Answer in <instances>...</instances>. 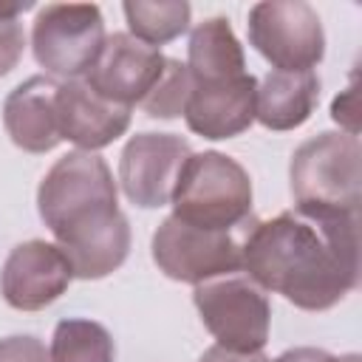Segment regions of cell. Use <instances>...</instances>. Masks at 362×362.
<instances>
[{
  "label": "cell",
  "instance_id": "obj_1",
  "mask_svg": "<svg viewBox=\"0 0 362 362\" xmlns=\"http://www.w3.org/2000/svg\"><path fill=\"white\" fill-rule=\"evenodd\" d=\"M249 280L303 311H325L359 283V215L288 209L240 243Z\"/></svg>",
  "mask_w": 362,
  "mask_h": 362
},
{
  "label": "cell",
  "instance_id": "obj_2",
  "mask_svg": "<svg viewBox=\"0 0 362 362\" xmlns=\"http://www.w3.org/2000/svg\"><path fill=\"white\" fill-rule=\"evenodd\" d=\"M362 147L356 136L325 130L303 141L288 164L291 195L300 209L359 215Z\"/></svg>",
  "mask_w": 362,
  "mask_h": 362
},
{
  "label": "cell",
  "instance_id": "obj_3",
  "mask_svg": "<svg viewBox=\"0 0 362 362\" xmlns=\"http://www.w3.org/2000/svg\"><path fill=\"white\" fill-rule=\"evenodd\" d=\"M170 204L173 218L189 226L229 232L252 215V178L218 150L192 153L181 167Z\"/></svg>",
  "mask_w": 362,
  "mask_h": 362
},
{
  "label": "cell",
  "instance_id": "obj_4",
  "mask_svg": "<svg viewBox=\"0 0 362 362\" xmlns=\"http://www.w3.org/2000/svg\"><path fill=\"white\" fill-rule=\"evenodd\" d=\"M37 209L57 240L119 212L110 167L105 158L85 150L57 158V164L40 181Z\"/></svg>",
  "mask_w": 362,
  "mask_h": 362
},
{
  "label": "cell",
  "instance_id": "obj_5",
  "mask_svg": "<svg viewBox=\"0 0 362 362\" xmlns=\"http://www.w3.org/2000/svg\"><path fill=\"white\" fill-rule=\"evenodd\" d=\"M102 45L105 20L93 3H48L34 17V59L51 76L79 79L96 62Z\"/></svg>",
  "mask_w": 362,
  "mask_h": 362
},
{
  "label": "cell",
  "instance_id": "obj_6",
  "mask_svg": "<svg viewBox=\"0 0 362 362\" xmlns=\"http://www.w3.org/2000/svg\"><path fill=\"white\" fill-rule=\"evenodd\" d=\"M195 308L215 345L229 351H263L272 325V305L260 286L249 277H215L195 286Z\"/></svg>",
  "mask_w": 362,
  "mask_h": 362
},
{
  "label": "cell",
  "instance_id": "obj_7",
  "mask_svg": "<svg viewBox=\"0 0 362 362\" xmlns=\"http://www.w3.org/2000/svg\"><path fill=\"white\" fill-rule=\"evenodd\" d=\"M249 42L272 71H314L325 54L320 14L303 0H266L249 8Z\"/></svg>",
  "mask_w": 362,
  "mask_h": 362
},
{
  "label": "cell",
  "instance_id": "obj_8",
  "mask_svg": "<svg viewBox=\"0 0 362 362\" xmlns=\"http://www.w3.org/2000/svg\"><path fill=\"white\" fill-rule=\"evenodd\" d=\"M156 266L178 283H206L243 269L240 243L221 229L189 226L178 218H164L153 235Z\"/></svg>",
  "mask_w": 362,
  "mask_h": 362
},
{
  "label": "cell",
  "instance_id": "obj_9",
  "mask_svg": "<svg viewBox=\"0 0 362 362\" xmlns=\"http://www.w3.org/2000/svg\"><path fill=\"white\" fill-rule=\"evenodd\" d=\"M192 156L175 133H136L119 158V184L130 204L156 209L170 204L184 161Z\"/></svg>",
  "mask_w": 362,
  "mask_h": 362
},
{
  "label": "cell",
  "instance_id": "obj_10",
  "mask_svg": "<svg viewBox=\"0 0 362 362\" xmlns=\"http://www.w3.org/2000/svg\"><path fill=\"white\" fill-rule=\"evenodd\" d=\"M74 280L65 252L48 240H25L14 246L0 272L3 300L17 311H40L51 305Z\"/></svg>",
  "mask_w": 362,
  "mask_h": 362
},
{
  "label": "cell",
  "instance_id": "obj_11",
  "mask_svg": "<svg viewBox=\"0 0 362 362\" xmlns=\"http://www.w3.org/2000/svg\"><path fill=\"white\" fill-rule=\"evenodd\" d=\"M164 59L158 48L144 45L141 40L130 37L127 31H116L110 37H105V45L96 57V62L90 65V71L85 74L88 85L110 99L119 102L124 107L139 105L150 88L158 82L161 71H164Z\"/></svg>",
  "mask_w": 362,
  "mask_h": 362
},
{
  "label": "cell",
  "instance_id": "obj_12",
  "mask_svg": "<svg viewBox=\"0 0 362 362\" xmlns=\"http://www.w3.org/2000/svg\"><path fill=\"white\" fill-rule=\"evenodd\" d=\"M133 107L99 96L85 79L59 82L57 90V124L59 139L76 144L85 153L113 144L130 127Z\"/></svg>",
  "mask_w": 362,
  "mask_h": 362
},
{
  "label": "cell",
  "instance_id": "obj_13",
  "mask_svg": "<svg viewBox=\"0 0 362 362\" xmlns=\"http://www.w3.org/2000/svg\"><path fill=\"white\" fill-rule=\"evenodd\" d=\"M255 99L257 79L252 74L215 85H192L184 107L187 127L204 139L240 136L255 122Z\"/></svg>",
  "mask_w": 362,
  "mask_h": 362
},
{
  "label": "cell",
  "instance_id": "obj_14",
  "mask_svg": "<svg viewBox=\"0 0 362 362\" xmlns=\"http://www.w3.org/2000/svg\"><path fill=\"white\" fill-rule=\"evenodd\" d=\"M57 90L54 76H28L3 102V124L8 139L28 153H48L59 139L57 124Z\"/></svg>",
  "mask_w": 362,
  "mask_h": 362
},
{
  "label": "cell",
  "instance_id": "obj_15",
  "mask_svg": "<svg viewBox=\"0 0 362 362\" xmlns=\"http://www.w3.org/2000/svg\"><path fill=\"white\" fill-rule=\"evenodd\" d=\"M65 252L74 277L79 280H102L116 272L130 252V223L122 212H113L96 223H88L57 240Z\"/></svg>",
  "mask_w": 362,
  "mask_h": 362
},
{
  "label": "cell",
  "instance_id": "obj_16",
  "mask_svg": "<svg viewBox=\"0 0 362 362\" xmlns=\"http://www.w3.org/2000/svg\"><path fill=\"white\" fill-rule=\"evenodd\" d=\"M320 76L314 71H269L257 85L255 119L269 130H294L314 113Z\"/></svg>",
  "mask_w": 362,
  "mask_h": 362
},
{
  "label": "cell",
  "instance_id": "obj_17",
  "mask_svg": "<svg viewBox=\"0 0 362 362\" xmlns=\"http://www.w3.org/2000/svg\"><path fill=\"white\" fill-rule=\"evenodd\" d=\"M187 71L192 85L229 82L246 74V57L229 20L209 17L192 28L187 45Z\"/></svg>",
  "mask_w": 362,
  "mask_h": 362
},
{
  "label": "cell",
  "instance_id": "obj_18",
  "mask_svg": "<svg viewBox=\"0 0 362 362\" xmlns=\"http://www.w3.org/2000/svg\"><path fill=\"white\" fill-rule=\"evenodd\" d=\"M122 11H124L127 28H130V37H136L153 48L181 37L187 31L189 14H192L189 3H184V0H158V3L127 0L122 6Z\"/></svg>",
  "mask_w": 362,
  "mask_h": 362
},
{
  "label": "cell",
  "instance_id": "obj_19",
  "mask_svg": "<svg viewBox=\"0 0 362 362\" xmlns=\"http://www.w3.org/2000/svg\"><path fill=\"white\" fill-rule=\"evenodd\" d=\"M51 362H113L116 345L93 320H62L51 337Z\"/></svg>",
  "mask_w": 362,
  "mask_h": 362
},
{
  "label": "cell",
  "instance_id": "obj_20",
  "mask_svg": "<svg viewBox=\"0 0 362 362\" xmlns=\"http://www.w3.org/2000/svg\"><path fill=\"white\" fill-rule=\"evenodd\" d=\"M189 93H192V76H189L187 65L167 57L158 82L139 102V107L153 119H175V116H184Z\"/></svg>",
  "mask_w": 362,
  "mask_h": 362
},
{
  "label": "cell",
  "instance_id": "obj_21",
  "mask_svg": "<svg viewBox=\"0 0 362 362\" xmlns=\"http://www.w3.org/2000/svg\"><path fill=\"white\" fill-rule=\"evenodd\" d=\"M28 8L31 3H0V76L14 71L25 51V31L17 17Z\"/></svg>",
  "mask_w": 362,
  "mask_h": 362
},
{
  "label": "cell",
  "instance_id": "obj_22",
  "mask_svg": "<svg viewBox=\"0 0 362 362\" xmlns=\"http://www.w3.org/2000/svg\"><path fill=\"white\" fill-rule=\"evenodd\" d=\"M0 362H51V354L37 337L17 334L0 339Z\"/></svg>",
  "mask_w": 362,
  "mask_h": 362
},
{
  "label": "cell",
  "instance_id": "obj_23",
  "mask_svg": "<svg viewBox=\"0 0 362 362\" xmlns=\"http://www.w3.org/2000/svg\"><path fill=\"white\" fill-rule=\"evenodd\" d=\"M359 99H356V82H351L331 105V119L342 127V133L356 136L359 133Z\"/></svg>",
  "mask_w": 362,
  "mask_h": 362
},
{
  "label": "cell",
  "instance_id": "obj_24",
  "mask_svg": "<svg viewBox=\"0 0 362 362\" xmlns=\"http://www.w3.org/2000/svg\"><path fill=\"white\" fill-rule=\"evenodd\" d=\"M198 362H269V356L263 351H255V354H243V351H229V348H221V345H212L201 354Z\"/></svg>",
  "mask_w": 362,
  "mask_h": 362
},
{
  "label": "cell",
  "instance_id": "obj_25",
  "mask_svg": "<svg viewBox=\"0 0 362 362\" xmlns=\"http://www.w3.org/2000/svg\"><path fill=\"white\" fill-rule=\"evenodd\" d=\"M269 362H345V359H339V356H334V354H328L322 348L303 345V348H288L277 359H269Z\"/></svg>",
  "mask_w": 362,
  "mask_h": 362
}]
</instances>
